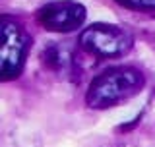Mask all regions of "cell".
<instances>
[{"instance_id": "6da1fadb", "label": "cell", "mask_w": 155, "mask_h": 147, "mask_svg": "<svg viewBox=\"0 0 155 147\" xmlns=\"http://www.w3.org/2000/svg\"><path fill=\"white\" fill-rule=\"evenodd\" d=\"M145 85V76L134 66H113L91 80L85 91V105L105 110L136 97Z\"/></svg>"}, {"instance_id": "7a4b0ae2", "label": "cell", "mask_w": 155, "mask_h": 147, "mask_svg": "<svg viewBox=\"0 0 155 147\" xmlns=\"http://www.w3.org/2000/svg\"><path fill=\"white\" fill-rule=\"evenodd\" d=\"M2 51H0V81L8 83L21 76L31 47V37L25 31L23 23L14 16L2 14Z\"/></svg>"}, {"instance_id": "3957f363", "label": "cell", "mask_w": 155, "mask_h": 147, "mask_svg": "<svg viewBox=\"0 0 155 147\" xmlns=\"http://www.w3.org/2000/svg\"><path fill=\"white\" fill-rule=\"evenodd\" d=\"M78 45L91 56L118 58L132 51L134 37L128 29L114 25V23H91L81 29Z\"/></svg>"}, {"instance_id": "277c9868", "label": "cell", "mask_w": 155, "mask_h": 147, "mask_svg": "<svg viewBox=\"0 0 155 147\" xmlns=\"http://www.w3.org/2000/svg\"><path fill=\"white\" fill-rule=\"evenodd\" d=\"M87 10L76 0H54L41 6L35 14L37 23L51 33H72L85 23Z\"/></svg>"}, {"instance_id": "5b68a950", "label": "cell", "mask_w": 155, "mask_h": 147, "mask_svg": "<svg viewBox=\"0 0 155 147\" xmlns=\"http://www.w3.org/2000/svg\"><path fill=\"white\" fill-rule=\"evenodd\" d=\"M41 62L48 72L62 76L66 80H74L78 72V56L70 45L52 43L41 51Z\"/></svg>"}, {"instance_id": "8992f818", "label": "cell", "mask_w": 155, "mask_h": 147, "mask_svg": "<svg viewBox=\"0 0 155 147\" xmlns=\"http://www.w3.org/2000/svg\"><path fill=\"white\" fill-rule=\"evenodd\" d=\"M114 2L134 12H155V0H114Z\"/></svg>"}]
</instances>
